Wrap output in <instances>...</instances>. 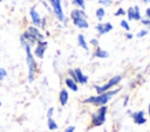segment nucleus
<instances>
[{"label":"nucleus","mask_w":150,"mask_h":132,"mask_svg":"<svg viewBox=\"0 0 150 132\" xmlns=\"http://www.w3.org/2000/svg\"><path fill=\"white\" fill-rule=\"evenodd\" d=\"M20 43H21V47L26 51V63H27V68H28V82L32 83L35 78V74H36V70H38V64H36L35 57L32 53V47L29 46V43L21 36H20Z\"/></svg>","instance_id":"f257e3e1"},{"label":"nucleus","mask_w":150,"mask_h":132,"mask_svg":"<svg viewBox=\"0 0 150 132\" xmlns=\"http://www.w3.org/2000/svg\"><path fill=\"white\" fill-rule=\"evenodd\" d=\"M120 88H117V89H112V90H109V91H107V92H103V93H98V95H96V96H90V97H88V98H86L84 100H83V103H86V104H93V105H96V106H103V105H105L115 95H117L118 92H120Z\"/></svg>","instance_id":"f03ea898"},{"label":"nucleus","mask_w":150,"mask_h":132,"mask_svg":"<svg viewBox=\"0 0 150 132\" xmlns=\"http://www.w3.org/2000/svg\"><path fill=\"white\" fill-rule=\"evenodd\" d=\"M21 37H23V39L29 43L30 47L34 46V44H36L39 41H45L43 34H41L40 30H39L36 27H34V26L28 27V28L23 32V34L21 35Z\"/></svg>","instance_id":"7ed1b4c3"},{"label":"nucleus","mask_w":150,"mask_h":132,"mask_svg":"<svg viewBox=\"0 0 150 132\" xmlns=\"http://www.w3.org/2000/svg\"><path fill=\"white\" fill-rule=\"evenodd\" d=\"M70 18L73 20V23L77 28H88L89 27V23L87 20V14L84 13L83 9H80V8L73 9L70 13Z\"/></svg>","instance_id":"20e7f679"},{"label":"nucleus","mask_w":150,"mask_h":132,"mask_svg":"<svg viewBox=\"0 0 150 132\" xmlns=\"http://www.w3.org/2000/svg\"><path fill=\"white\" fill-rule=\"evenodd\" d=\"M107 111L108 107L105 105L100 106L93 114H91V125L93 126H101L105 123V118H107Z\"/></svg>","instance_id":"39448f33"},{"label":"nucleus","mask_w":150,"mask_h":132,"mask_svg":"<svg viewBox=\"0 0 150 132\" xmlns=\"http://www.w3.org/2000/svg\"><path fill=\"white\" fill-rule=\"evenodd\" d=\"M122 81V76L121 75H116L114 77H111L105 84H102V85H94L97 95L98 93H103V92H107L109 90H112V88H115L117 84H120V82Z\"/></svg>","instance_id":"423d86ee"},{"label":"nucleus","mask_w":150,"mask_h":132,"mask_svg":"<svg viewBox=\"0 0 150 132\" xmlns=\"http://www.w3.org/2000/svg\"><path fill=\"white\" fill-rule=\"evenodd\" d=\"M68 74H69V77L73 81H75L77 84H87L88 83V76L84 75L80 68L69 69L68 70Z\"/></svg>","instance_id":"0eeeda50"},{"label":"nucleus","mask_w":150,"mask_h":132,"mask_svg":"<svg viewBox=\"0 0 150 132\" xmlns=\"http://www.w3.org/2000/svg\"><path fill=\"white\" fill-rule=\"evenodd\" d=\"M48 2L50 4L52 9H53V13L56 16V19L59 21H61V22H64L66 21V18H64V13H63V9H62L61 0H48Z\"/></svg>","instance_id":"6e6552de"},{"label":"nucleus","mask_w":150,"mask_h":132,"mask_svg":"<svg viewBox=\"0 0 150 132\" xmlns=\"http://www.w3.org/2000/svg\"><path fill=\"white\" fill-rule=\"evenodd\" d=\"M47 47H48V42L47 41H39L36 44H35V48H34V57H38L40 60L43 58L45 56V53L47 50Z\"/></svg>","instance_id":"1a4fd4ad"},{"label":"nucleus","mask_w":150,"mask_h":132,"mask_svg":"<svg viewBox=\"0 0 150 132\" xmlns=\"http://www.w3.org/2000/svg\"><path fill=\"white\" fill-rule=\"evenodd\" d=\"M130 117L132 118L134 123L136 125H144L146 123V118H145V114H144V111H136V112H131V111H128Z\"/></svg>","instance_id":"9d476101"},{"label":"nucleus","mask_w":150,"mask_h":132,"mask_svg":"<svg viewBox=\"0 0 150 132\" xmlns=\"http://www.w3.org/2000/svg\"><path fill=\"white\" fill-rule=\"evenodd\" d=\"M125 13H127V15H128V20H129V21H131V20L139 21V20L142 19V16H141V11H139V7H138V6L129 7Z\"/></svg>","instance_id":"9b49d317"},{"label":"nucleus","mask_w":150,"mask_h":132,"mask_svg":"<svg viewBox=\"0 0 150 132\" xmlns=\"http://www.w3.org/2000/svg\"><path fill=\"white\" fill-rule=\"evenodd\" d=\"M112 28H114V27H112V25H111L110 22H100V23H97V25L95 26V29L97 30V33H98L100 36H102V35H104V34L111 32Z\"/></svg>","instance_id":"f8f14e48"},{"label":"nucleus","mask_w":150,"mask_h":132,"mask_svg":"<svg viewBox=\"0 0 150 132\" xmlns=\"http://www.w3.org/2000/svg\"><path fill=\"white\" fill-rule=\"evenodd\" d=\"M29 15H30V19H32V23L34 27H40L42 26V19L39 14V12L35 9V7H32L29 9Z\"/></svg>","instance_id":"ddd939ff"},{"label":"nucleus","mask_w":150,"mask_h":132,"mask_svg":"<svg viewBox=\"0 0 150 132\" xmlns=\"http://www.w3.org/2000/svg\"><path fill=\"white\" fill-rule=\"evenodd\" d=\"M68 99H69V93L66 89H61L60 93H59V102L61 104V106H66L67 103H68Z\"/></svg>","instance_id":"4468645a"},{"label":"nucleus","mask_w":150,"mask_h":132,"mask_svg":"<svg viewBox=\"0 0 150 132\" xmlns=\"http://www.w3.org/2000/svg\"><path fill=\"white\" fill-rule=\"evenodd\" d=\"M93 57H96V58H107L109 57V53L100 47H96L95 51L93 53Z\"/></svg>","instance_id":"2eb2a0df"},{"label":"nucleus","mask_w":150,"mask_h":132,"mask_svg":"<svg viewBox=\"0 0 150 132\" xmlns=\"http://www.w3.org/2000/svg\"><path fill=\"white\" fill-rule=\"evenodd\" d=\"M64 84H66V86H67L68 89H70L71 91H74V92L79 91V85H77V83H76L75 81H73L70 77H67V78L64 79Z\"/></svg>","instance_id":"dca6fc26"},{"label":"nucleus","mask_w":150,"mask_h":132,"mask_svg":"<svg viewBox=\"0 0 150 132\" xmlns=\"http://www.w3.org/2000/svg\"><path fill=\"white\" fill-rule=\"evenodd\" d=\"M77 44H79L81 48H83L84 50H89L88 43H87V41H86V37H84V35H82V34H79V35H77Z\"/></svg>","instance_id":"f3484780"},{"label":"nucleus","mask_w":150,"mask_h":132,"mask_svg":"<svg viewBox=\"0 0 150 132\" xmlns=\"http://www.w3.org/2000/svg\"><path fill=\"white\" fill-rule=\"evenodd\" d=\"M47 126H48L49 131H52V132H54V131H56V130L59 128L57 123H56L53 118H48V119H47Z\"/></svg>","instance_id":"a211bd4d"},{"label":"nucleus","mask_w":150,"mask_h":132,"mask_svg":"<svg viewBox=\"0 0 150 132\" xmlns=\"http://www.w3.org/2000/svg\"><path fill=\"white\" fill-rule=\"evenodd\" d=\"M141 22H142V25L146 26L150 29V8H146V11H145V18L144 19H141Z\"/></svg>","instance_id":"6ab92c4d"},{"label":"nucleus","mask_w":150,"mask_h":132,"mask_svg":"<svg viewBox=\"0 0 150 132\" xmlns=\"http://www.w3.org/2000/svg\"><path fill=\"white\" fill-rule=\"evenodd\" d=\"M104 16H105V11H104V8H103V7L97 8V9H96V18H97V20H98V21H102Z\"/></svg>","instance_id":"aec40b11"},{"label":"nucleus","mask_w":150,"mask_h":132,"mask_svg":"<svg viewBox=\"0 0 150 132\" xmlns=\"http://www.w3.org/2000/svg\"><path fill=\"white\" fill-rule=\"evenodd\" d=\"M74 5H76L77 7H80V9H84L86 8V2L84 0H70Z\"/></svg>","instance_id":"412c9836"},{"label":"nucleus","mask_w":150,"mask_h":132,"mask_svg":"<svg viewBox=\"0 0 150 132\" xmlns=\"http://www.w3.org/2000/svg\"><path fill=\"white\" fill-rule=\"evenodd\" d=\"M120 26H121L123 29H125L127 32L130 30V25H129V22H128L127 20H122V21L120 22Z\"/></svg>","instance_id":"4be33fe9"},{"label":"nucleus","mask_w":150,"mask_h":132,"mask_svg":"<svg viewBox=\"0 0 150 132\" xmlns=\"http://www.w3.org/2000/svg\"><path fill=\"white\" fill-rule=\"evenodd\" d=\"M98 4L102 5L103 8H104V7H109V6H111L112 1H111V0H98Z\"/></svg>","instance_id":"5701e85b"},{"label":"nucleus","mask_w":150,"mask_h":132,"mask_svg":"<svg viewBox=\"0 0 150 132\" xmlns=\"http://www.w3.org/2000/svg\"><path fill=\"white\" fill-rule=\"evenodd\" d=\"M148 33H149L148 29H142V30H139V32L136 34V36H137V37H143V36H145Z\"/></svg>","instance_id":"b1692460"},{"label":"nucleus","mask_w":150,"mask_h":132,"mask_svg":"<svg viewBox=\"0 0 150 132\" xmlns=\"http://www.w3.org/2000/svg\"><path fill=\"white\" fill-rule=\"evenodd\" d=\"M6 76H7V71H6V69L0 68V81L5 79V78H6Z\"/></svg>","instance_id":"393cba45"},{"label":"nucleus","mask_w":150,"mask_h":132,"mask_svg":"<svg viewBox=\"0 0 150 132\" xmlns=\"http://www.w3.org/2000/svg\"><path fill=\"white\" fill-rule=\"evenodd\" d=\"M54 111L55 109L53 106H50L48 110H47V118H53V114H54Z\"/></svg>","instance_id":"a878e982"},{"label":"nucleus","mask_w":150,"mask_h":132,"mask_svg":"<svg viewBox=\"0 0 150 132\" xmlns=\"http://www.w3.org/2000/svg\"><path fill=\"white\" fill-rule=\"evenodd\" d=\"M125 14H127V13H125V11H124L123 8H118L114 15H115V16H120V15H125Z\"/></svg>","instance_id":"bb28decb"},{"label":"nucleus","mask_w":150,"mask_h":132,"mask_svg":"<svg viewBox=\"0 0 150 132\" xmlns=\"http://www.w3.org/2000/svg\"><path fill=\"white\" fill-rule=\"evenodd\" d=\"M63 132H75V126H74V125H70V126L66 127Z\"/></svg>","instance_id":"cd10ccee"},{"label":"nucleus","mask_w":150,"mask_h":132,"mask_svg":"<svg viewBox=\"0 0 150 132\" xmlns=\"http://www.w3.org/2000/svg\"><path fill=\"white\" fill-rule=\"evenodd\" d=\"M90 44H93L94 47H98V41H97V39H91V40H90Z\"/></svg>","instance_id":"c85d7f7f"},{"label":"nucleus","mask_w":150,"mask_h":132,"mask_svg":"<svg viewBox=\"0 0 150 132\" xmlns=\"http://www.w3.org/2000/svg\"><path fill=\"white\" fill-rule=\"evenodd\" d=\"M128 102H129V96L127 95V96H125V98H124V102H123V105H124V106H127V105H128Z\"/></svg>","instance_id":"c756f323"},{"label":"nucleus","mask_w":150,"mask_h":132,"mask_svg":"<svg viewBox=\"0 0 150 132\" xmlns=\"http://www.w3.org/2000/svg\"><path fill=\"white\" fill-rule=\"evenodd\" d=\"M125 37L130 40V39H132V34H130V33H127V34H125Z\"/></svg>","instance_id":"7c9ffc66"},{"label":"nucleus","mask_w":150,"mask_h":132,"mask_svg":"<svg viewBox=\"0 0 150 132\" xmlns=\"http://www.w3.org/2000/svg\"><path fill=\"white\" fill-rule=\"evenodd\" d=\"M148 113H149V117H150V102H149V105H148Z\"/></svg>","instance_id":"2f4dec72"},{"label":"nucleus","mask_w":150,"mask_h":132,"mask_svg":"<svg viewBox=\"0 0 150 132\" xmlns=\"http://www.w3.org/2000/svg\"><path fill=\"white\" fill-rule=\"evenodd\" d=\"M142 2H144V4H149L150 0H142Z\"/></svg>","instance_id":"473e14b6"},{"label":"nucleus","mask_w":150,"mask_h":132,"mask_svg":"<svg viewBox=\"0 0 150 132\" xmlns=\"http://www.w3.org/2000/svg\"><path fill=\"white\" fill-rule=\"evenodd\" d=\"M1 105H2V103H1V99H0V106H1Z\"/></svg>","instance_id":"72a5a7b5"},{"label":"nucleus","mask_w":150,"mask_h":132,"mask_svg":"<svg viewBox=\"0 0 150 132\" xmlns=\"http://www.w3.org/2000/svg\"><path fill=\"white\" fill-rule=\"evenodd\" d=\"M1 1H2V0H0V2H1Z\"/></svg>","instance_id":"f704fd0d"}]
</instances>
